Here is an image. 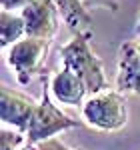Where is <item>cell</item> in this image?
Instances as JSON below:
<instances>
[{"label":"cell","mask_w":140,"mask_h":150,"mask_svg":"<svg viewBox=\"0 0 140 150\" xmlns=\"http://www.w3.org/2000/svg\"><path fill=\"white\" fill-rule=\"evenodd\" d=\"M90 38L92 34L72 36V40H68L60 48V58H62V66L72 70L84 82L88 94L94 96V94L106 92L108 80H106L102 60L90 48Z\"/></svg>","instance_id":"obj_1"},{"label":"cell","mask_w":140,"mask_h":150,"mask_svg":"<svg viewBox=\"0 0 140 150\" xmlns=\"http://www.w3.org/2000/svg\"><path fill=\"white\" fill-rule=\"evenodd\" d=\"M80 122L64 114L56 104L52 102V92H50V76L42 74V94H40V102L36 106V112L30 120V126L26 132V144H42L46 140L54 138L56 134L70 130V128H78Z\"/></svg>","instance_id":"obj_2"},{"label":"cell","mask_w":140,"mask_h":150,"mask_svg":"<svg viewBox=\"0 0 140 150\" xmlns=\"http://www.w3.org/2000/svg\"><path fill=\"white\" fill-rule=\"evenodd\" d=\"M82 120L94 130L116 132L128 122V102L118 90H106L88 96L82 104Z\"/></svg>","instance_id":"obj_3"},{"label":"cell","mask_w":140,"mask_h":150,"mask_svg":"<svg viewBox=\"0 0 140 150\" xmlns=\"http://www.w3.org/2000/svg\"><path fill=\"white\" fill-rule=\"evenodd\" d=\"M50 42L46 38H22L20 42H16L14 46L8 48L6 60L10 64V68L16 74L18 84H30L36 74L42 72L44 60L50 50Z\"/></svg>","instance_id":"obj_4"},{"label":"cell","mask_w":140,"mask_h":150,"mask_svg":"<svg viewBox=\"0 0 140 150\" xmlns=\"http://www.w3.org/2000/svg\"><path fill=\"white\" fill-rule=\"evenodd\" d=\"M36 106H38V102L34 98H30L28 94L12 90L6 84H2V88H0V118L4 124L26 134L30 120L36 112Z\"/></svg>","instance_id":"obj_5"},{"label":"cell","mask_w":140,"mask_h":150,"mask_svg":"<svg viewBox=\"0 0 140 150\" xmlns=\"http://www.w3.org/2000/svg\"><path fill=\"white\" fill-rule=\"evenodd\" d=\"M20 16L26 24V36L28 38H46L52 40L58 30V16L60 12L52 0H34L30 2Z\"/></svg>","instance_id":"obj_6"},{"label":"cell","mask_w":140,"mask_h":150,"mask_svg":"<svg viewBox=\"0 0 140 150\" xmlns=\"http://www.w3.org/2000/svg\"><path fill=\"white\" fill-rule=\"evenodd\" d=\"M50 92L60 104L66 106H80L86 102V96H90L84 82L64 66L50 76Z\"/></svg>","instance_id":"obj_7"},{"label":"cell","mask_w":140,"mask_h":150,"mask_svg":"<svg viewBox=\"0 0 140 150\" xmlns=\"http://www.w3.org/2000/svg\"><path fill=\"white\" fill-rule=\"evenodd\" d=\"M116 90L122 94L140 96V58L132 42H124L118 50V74H116Z\"/></svg>","instance_id":"obj_8"},{"label":"cell","mask_w":140,"mask_h":150,"mask_svg":"<svg viewBox=\"0 0 140 150\" xmlns=\"http://www.w3.org/2000/svg\"><path fill=\"white\" fill-rule=\"evenodd\" d=\"M58 8L62 20L66 22L68 30L74 36L78 34H92V16L82 0H52Z\"/></svg>","instance_id":"obj_9"},{"label":"cell","mask_w":140,"mask_h":150,"mask_svg":"<svg viewBox=\"0 0 140 150\" xmlns=\"http://www.w3.org/2000/svg\"><path fill=\"white\" fill-rule=\"evenodd\" d=\"M0 30H2V48L14 46L16 42H20L26 38V24L20 14L2 10L0 14Z\"/></svg>","instance_id":"obj_10"},{"label":"cell","mask_w":140,"mask_h":150,"mask_svg":"<svg viewBox=\"0 0 140 150\" xmlns=\"http://www.w3.org/2000/svg\"><path fill=\"white\" fill-rule=\"evenodd\" d=\"M24 136L22 132L18 130H2L0 132V150H20V144L24 142Z\"/></svg>","instance_id":"obj_11"},{"label":"cell","mask_w":140,"mask_h":150,"mask_svg":"<svg viewBox=\"0 0 140 150\" xmlns=\"http://www.w3.org/2000/svg\"><path fill=\"white\" fill-rule=\"evenodd\" d=\"M86 8H106V10H118V0H82Z\"/></svg>","instance_id":"obj_12"},{"label":"cell","mask_w":140,"mask_h":150,"mask_svg":"<svg viewBox=\"0 0 140 150\" xmlns=\"http://www.w3.org/2000/svg\"><path fill=\"white\" fill-rule=\"evenodd\" d=\"M2 2V10L6 12H14V10H20L22 12L30 2H34V0H0Z\"/></svg>","instance_id":"obj_13"},{"label":"cell","mask_w":140,"mask_h":150,"mask_svg":"<svg viewBox=\"0 0 140 150\" xmlns=\"http://www.w3.org/2000/svg\"><path fill=\"white\" fill-rule=\"evenodd\" d=\"M38 148L40 150H82V148H70V146H66V144H64L62 140H58V138L46 140V142L38 144Z\"/></svg>","instance_id":"obj_14"},{"label":"cell","mask_w":140,"mask_h":150,"mask_svg":"<svg viewBox=\"0 0 140 150\" xmlns=\"http://www.w3.org/2000/svg\"><path fill=\"white\" fill-rule=\"evenodd\" d=\"M132 42V48L136 50V54H138V58H140V38H136V40H130Z\"/></svg>","instance_id":"obj_15"},{"label":"cell","mask_w":140,"mask_h":150,"mask_svg":"<svg viewBox=\"0 0 140 150\" xmlns=\"http://www.w3.org/2000/svg\"><path fill=\"white\" fill-rule=\"evenodd\" d=\"M134 34L140 36V12H138V18H136V24H134Z\"/></svg>","instance_id":"obj_16"},{"label":"cell","mask_w":140,"mask_h":150,"mask_svg":"<svg viewBox=\"0 0 140 150\" xmlns=\"http://www.w3.org/2000/svg\"><path fill=\"white\" fill-rule=\"evenodd\" d=\"M20 150H40V148H38V146H34V144H24Z\"/></svg>","instance_id":"obj_17"}]
</instances>
